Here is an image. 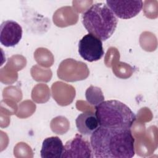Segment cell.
Listing matches in <instances>:
<instances>
[{
	"label": "cell",
	"instance_id": "cell-1",
	"mask_svg": "<svg viewBox=\"0 0 158 158\" xmlns=\"http://www.w3.org/2000/svg\"><path fill=\"white\" fill-rule=\"evenodd\" d=\"M90 144L96 158H131L135 153L130 129L99 127L91 135Z\"/></svg>",
	"mask_w": 158,
	"mask_h": 158
},
{
	"label": "cell",
	"instance_id": "cell-2",
	"mask_svg": "<svg viewBox=\"0 0 158 158\" xmlns=\"http://www.w3.org/2000/svg\"><path fill=\"white\" fill-rule=\"evenodd\" d=\"M82 23L89 34L106 41L114 33L118 20L106 4L99 2L93 4L83 14Z\"/></svg>",
	"mask_w": 158,
	"mask_h": 158
},
{
	"label": "cell",
	"instance_id": "cell-3",
	"mask_svg": "<svg viewBox=\"0 0 158 158\" xmlns=\"http://www.w3.org/2000/svg\"><path fill=\"white\" fill-rule=\"evenodd\" d=\"M95 114L99 127L130 129L136 117L124 103L117 100L102 101L95 106Z\"/></svg>",
	"mask_w": 158,
	"mask_h": 158
},
{
	"label": "cell",
	"instance_id": "cell-4",
	"mask_svg": "<svg viewBox=\"0 0 158 158\" xmlns=\"http://www.w3.org/2000/svg\"><path fill=\"white\" fill-rule=\"evenodd\" d=\"M78 52L85 60L91 62L97 61L101 59L104 54L102 41L88 33L80 40Z\"/></svg>",
	"mask_w": 158,
	"mask_h": 158
},
{
	"label": "cell",
	"instance_id": "cell-5",
	"mask_svg": "<svg viewBox=\"0 0 158 158\" xmlns=\"http://www.w3.org/2000/svg\"><path fill=\"white\" fill-rule=\"evenodd\" d=\"M66 157H93L90 142L83 135L76 134L64 146L62 158Z\"/></svg>",
	"mask_w": 158,
	"mask_h": 158
},
{
	"label": "cell",
	"instance_id": "cell-6",
	"mask_svg": "<svg viewBox=\"0 0 158 158\" xmlns=\"http://www.w3.org/2000/svg\"><path fill=\"white\" fill-rule=\"evenodd\" d=\"M106 5L114 15L123 19H129L137 15L143 8V2L138 1H106Z\"/></svg>",
	"mask_w": 158,
	"mask_h": 158
},
{
	"label": "cell",
	"instance_id": "cell-7",
	"mask_svg": "<svg viewBox=\"0 0 158 158\" xmlns=\"http://www.w3.org/2000/svg\"><path fill=\"white\" fill-rule=\"evenodd\" d=\"M22 37V27L15 21H4L0 27V42L6 47L17 45Z\"/></svg>",
	"mask_w": 158,
	"mask_h": 158
},
{
	"label": "cell",
	"instance_id": "cell-8",
	"mask_svg": "<svg viewBox=\"0 0 158 158\" xmlns=\"http://www.w3.org/2000/svg\"><path fill=\"white\" fill-rule=\"evenodd\" d=\"M75 122L78 131L84 136H91L99 127L95 113L89 111L78 115Z\"/></svg>",
	"mask_w": 158,
	"mask_h": 158
},
{
	"label": "cell",
	"instance_id": "cell-9",
	"mask_svg": "<svg viewBox=\"0 0 158 158\" xmlns=\"http://www.w3.org/2000/svg\"><path fill=\"white\" fill-rule=\"evenodd\" d=\"M64 150L61 139L57 136H51L44 139L40 151L42 158H60Z\"/></svg>",
	"mask_w": 158,
	"mask_h": 158
}]
</instances>
